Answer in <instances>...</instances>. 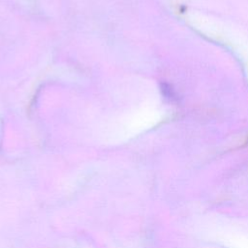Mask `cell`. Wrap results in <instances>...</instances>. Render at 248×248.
<instances>
[{
    "mask_svg": "<svg viewBox=\"0 0 248 248\" xmlns=\"http://www.w3.org/2000/svg\"><path fill=\"white\" fill-rule=\"evenodd\" d=\"M219 241L227 248H248V235L239 231L222 232Z\"/></svg>",
    "mask_w": 248,
    "mask_h": 248,
    "instance_id": "1",
    "label": "cell"
}]
</instances>
